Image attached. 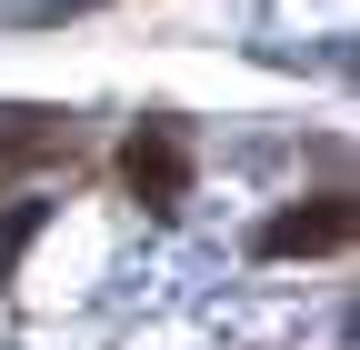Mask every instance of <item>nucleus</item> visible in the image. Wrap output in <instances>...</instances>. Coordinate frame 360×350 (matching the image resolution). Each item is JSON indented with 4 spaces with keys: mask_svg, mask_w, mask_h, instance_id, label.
Instances as JSON below:
<instances>
[{
    "mask_svg": "<svg viewBox=\"0 0 360 350\" xmlns=\"http://www.w3.org/2000/svg\"><path fill=\"white\" fill-rule=\"evenodd\" d=\"M120 181L130 200H150V210H180L191 200V141H180V120H141L120 141Z\"/></svg>",
    "mask_w": 360,
    "mask_h": 350,
    "instance_id": "obj_1",
    "label": "nucleus"
},
{
    "mask_svg": "<svg viewBox=\"0 0 360 350\" xmlns=\"http://www.w3.org/2000/svg\"><path fill=\"white\" fill-rule=\"evenodd\" d=\"M260 250H270V260H321V250H350V200L330 190V200H300V210H281V221L260 231Z\"/></svg>",
    "mask_w": 360,
    "mask_h": 350,
    "instance_id": "obj_2",
    "label": "nucleus"
},
{
    "mask_svg": "<svg viewBox=\"0 0 360 350\" xmlns=\"http://www.w3.org/2000/svg\"><path fill=\"white\" fill-rule=\"evenodd\" d=\"M51 150H70V120L60 110H20V101H0V160H51Z\"/></svg>",
    "mask_w": 360,
    "mask_h": 350,
    "instance_id": "obj_3",
    "label": "nucleus"
}]
</instances>
